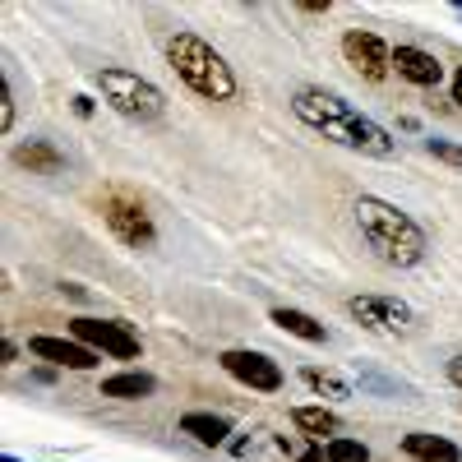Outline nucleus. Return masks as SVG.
Returning <instances> with one entry per match:
<instances>
[{
	"instance_id": "f8f14e48",
	"label": "nucleus",
	"mask_w": 462,
	"mask_h": 462,
	"mask_svg": "<svg viewBox=\"0 0 462 462\" xmlns=\"http://www.w3.org/2000/svg\"><path fill=\"white\" fill-rule=\"evenodd\" d=\"M402 453L411 462H462V448L444 435H430V430H411L402 435Z\"/></svg>"
},
{
	"instance_id": "ddd939ff",
	"label": "nucleus",
	"mask_w": 462,
	"mask_h": 462,
	"mask_svg": "<svg viewBox=\"0 0 462 462\" xmlns=\"http://www.w3.org/2000/svg\"><path fill=\"white\" fill-rule=\"evenodd\" d=\"M180 435H189V439L204 444V448H217L231 435V420L226 416H213V411H185L180 416Z\"/></svg>"
},
{
	"instance_id": "bb28decb",
	"label": "nucleus",
	"mask_w": 462,
	"mask_h": 462,
	"mask_svg": "<svg viewBox=\"0 0 462 462\" xmlns=\"http://www.w3.org/2000/svg\"><path fill=\"white\" fill-rule=\"evenodd\" d=\"M0 462H19V457H0Z\"/></svg>"
},
{
	"instance_id": "9d476101",
	"label": "nucleus",
	"mask_w": 462,
	"mask_h": 462,
	"mask_svg": "<svg viewBox=\"0 0 462 462\" xmlns=\"http://www.w3.org/2000/svg\"><path fill=\"white\" fill-rule=\"evenodd\" d=\"M28 352L37 361H51V365H65V370H93L97 365V352H93V346H84L79 337L37 333V337H28Z\"/></svg>"
},
{
	"instance_id": "7ed1b4c3",
	"label": "nucleus",
	"mask_w": 462,
	"mask_h": 462,
	"mask_svg": "<svg viewBox=\"0 0 462 462\" xmlns=\"http://www.w3.org/2000/svg\"><path fill=\"white\" fill-rule=\"evenodd\" d=\"M167 65L176 69V79L189 88V93H199V97H208V102H231L241 88H236V74H231V65H226V56L213 47V42H204L199 32H171L167 37Z\"/></svg>"
},
{
	"instance_id": "f03ea898",
	"label": "nucleus",
	"mask_w": 462,
	"mask_h": 462,
	"mask_svg": "<svg viewBox=\"0 0 462 462\" xmlns=\"http://www.w3.org/2000/svg\"><path fill=\"white\" fill-rule=\"evenodd\" d=\"M352 217H356V231H361L365 250L383 268H416L420 259H426V250H430L420 222L411 213H402L398 204L379 199V195H361L356 208H352Z\"/></svg>"
},
{
	"instance_id": "f3484780",
	"label": "nucleus",
	"mask_w": 462,
	"mask_h": 462,
	"mask_svg": "<svg viewBox=\"0 0 462 462\" xmlns=\"http://www.w3.org/2000/svg\"><path fill=\"white\" fill-rule=\"evenodd\" d=\"M291 426L300 435H310V439H324V435H337L342 430V420L328 407H291Z\"/></svg>"
},
{
	"instance_id": "39448f33",
	"label": "nucleus",
	"mask_w": 462,
	"mask_h": 462,
	"mask_svg": "<svg viewBox=\"0 0 462 462\" xmlns=\"http://www.w3.org/2000/svg\"><path fill=\"white\" fill-rule=\"evenodd\" d=\"M346 315H352L365 333L379 337H407L416 328V310L398 296H383V291H365V296H346Z\"/></svg>"
},
{
	"instance_id": "6e6552de",
	"label": "nucleus",
	"mask_w": 462,
	"mask_h": 462,
	"mask_svg": "<svg viewBox=\"0 0 462 462\" xmlns=\"http://www.w3.org/2000/svg\"><path fill=\"white\" fill-rule=\"evenodd\" d=\"M217 361H222V370L231 379L245 383V389H254V393H278L287 383L282 365L273 356H263V352H250V346H231V352H222Z\"/></svg>"
},
{
	"instance_id": "423d86ee",
	"label": "nucleus",
	"mask_w": 462,
	"mask_h": 462,
	"mask_svg": "<svg viewBox=\"0 0 462 462\" xmlns=\"http://www.w3.org/2000/svg\"><path fill=\"white\" fill-rule=\"evenodd\" d=\"M102 217H106L111 236L121 245H130V250H152V245H158V226H152V217H148V208L139 199L106 195L102 199Z\"/></svg>"
},
{
	"instance_id": "a211bd4d",
	"label": "nucleus",
	"mask_w": 462,
	"mask_h": 462,
	"mask_svg": "<svg viewBox=\"0 0 462 462\" xmlns=\"http://www.w3.org/2000/svg\"><path fill=\"white\" fill-rule=\"evenodd\" d=\"M300 379L310 383V389H315L319 398H333V402L352 398V383H346L337 370H328V365H300Z\"/></svg>"
},
{
	"instance_id": "20e7f679",
	"label": "nucleus",
	"mask_w": 462,
	"mask_h": 462,
	"mask_svg": "<svg viewBox=\"0 0 462 462\" xmlns=\"http://www.w3.org/2000/svg\"><path fill=\"white\" fill-rule=\"evenodd\" d=\"M97 93L102 102L116 111V116H125V121H158V116L167 111V97L158 84H148L143 74L134 69H121V65H102L97 74Z\"/></svg>"
},
{
	"instance_id": "dca6fc26",
	"label": "nucleus",
	"mask_w": 462,
	"mask_h": 462,
	"mask_svg": "<svg viewBox=\"0 0 462 462\" xmlns=\"http://www.w3.org/2000/svg\"><path fill=\"white\" fill-rule=\"evenodd\" d=\"M268 319H273L282 333H291V337H300V342H328V328L315 319V315H305V310H291V305H278V310L273 315H268Z\"/></svg>"
},
{
	"instance_id": "2eb2a0df",
	"label": "nucleus",
	"mask_w": 462,
	"mask_h": 462,
	"mask_svg": "<svg viewBox=\"0 0 462 462\" xmlns=\"http://www.w3.org/2000/svg\"><path fill=\"white\" fill-rule=\"evenodd\" d=\"M14 162L28 167V171H37V176H56V171L65 167L60 148L47 143V139H28V143H19V148H14Z\"/></svg>"
},
{
	"instance_id": "4be33fe9",
	"label": "nucleus",
	"mask_w": 462,
	"mask_h": 462,
	"mask_svg": "<svg viewBox=\"0 0 462 462\" xmlns=\"http://www.w3.org/2000/svg\"><path fill=\"white\" fill-rule=\"evenodd\" d=\"M444 374H448V383H453V389H462V352L444 361Z\"/></svg>"
},
{
	"instance_id": "0eeeda50",
	"label": "nucleus",
	"mask_w": 462,
	"mask_h": 462,
	"mask_svg": "<svg viewBox=\"0 0 462 462\" xmlns=\"http://www.w3.org/2000/svg\"><path fill=\"white\" fill-rule=\"evenodd\" d=\"M69 333L79 337L84 346H93L97 356H116V361H139V337L130 333V324H121V319H88V315H79L69 324Z\"/></svg>"
},
{
	"instance_id": "9b49d317",
	"label": "nucleus",
	"mask_w": 462,
	"mask_h": 462,
	"mask_svg": "<svg viewBox=\"0 0 462 462\" xmlns=\"http://www.w3.org/2000/svg\"><path fill=\"white\" fill-rule=\"evenodd\" d=\"M393 69H398V79H407L416 88H439V79H444V60L426 47H411V42L393 47Z\"/></svg>"
},
{
	"instance_id": "6ab92c4d",
	"label": "nucleus",
	"mask_w": 462,
	"mask_h": 462,
	"mask_svg": "<svg viewBox=\"0 0 462 462\" xmlns=\"http://www.w3.org/2000/svg\"><path fill=\"white\" fill-rule=\"evenodd\" d=\"M324 457H328V462H370V448H365L361 439L333 435V439L324 444Z\"/></svg>"
},
{
	"instance_id": "aec40b11",
	"label": "nucleus",
	"mask_w": 462,
	"mask_h": 462,
	"mask_svg": "<svg viewBox=\"0 0 462 462\" xmlns=\"http://www.w3.org/2000/svg\"><path fill=\"white\" fill-rule=\"evenodd\" d=\"M426 152L435 162H448V167H462V143H453V139H426Z\"/></svg>"
},
{
	"instance_id": "a878e982",
	"label": "nucleus",
	"mask_w": 462,
	"mask_h": 462,
	"mask_svg": "<svg viewBox=\"0 0 462 462\" xmlns=\"http://www.w3.org/2000/svg\"><path fill=\"white\" fill-rule=\"evenodd\" d=\"M296 462H328V457H324V448H310V453H300Z\"/></svg>"
},
{
	"instance_id": "5701e85b",
	"label": "nucleus",
	"mask_w": 462,
	"mask_h": 462,
	"mask_svg": "<svg viewBox=\"0 0 462 462\" xmlns=\"http://www.w3.org/2000/svg\"><path fill=\"white\" fill-rule=\"evenodd\" d=\"M69 106H74V116H84V121H88V116H93V106H97V102H93L88 93H74V97H69Z\"/></svg>"
},
{
	"instance_id": "1a4fd4ad",
	"label": "nucleus",
	"mask_w": 462,
	"mask_h": 462,
	"mask_svg": "<svg viewBox=\"0 0 462 462\" xmlns=\"http://www.w3.org/2000/svg\"><path fill=\"white\" fill-rule=\"evenodd\" d=\"M342 56H346V65H352L356 74H365L370 84H379L383 74L393 69V47L383 42L379 32H370V28H346L342 32Z\"/></svg>"
},
{
	"instance_id": "412c9836",
	"label": "nucleus",
	"mask_w": 462,
	"mask_h": 462,
	"mask_svg": "<svg viewBox=\"0 0 462 462\" xmlns=\"http://www.w3.org/2000/svg\"><path fill=\"white\" fill-rule=\"evenodd\" d=\"M14 125V93H10V84H5V102H0V130H10Z\"/></svg>"
},
{
	"instance_id": "f257e3e1",
	"label": "nucleus",
	"mask_w": 462,
	"mask_h": 462,
	"mask_svg": "<svg viewBox=\"0 0 462 462\" xmlns=\"http://www.w3.org/2000/svg\"><path fill=\"white\" fill-rule=\"evenodd\" d=\"M291 111H296L300 125H310L328 143H342V148L361 152V158H393V152H398V139L383 130L379 121H370V116L356 111L342 93H328L319 84L296 88L291 93Z\"/></svg>"
},
{
	"instance_id": "4468645a",
	"label": "nucleus",
	"mask_w": 462,
	"mask_h": 462,
	"mask_svg": "<svg viewBox=\"0 0 462 462\" xmlns=\"http://www.w3.org/2000/svg\"><path fill=\"white\" fill-rule=\"evenodd\" d=\"M158 393V379L143 374V370H125V374H111L102 379V398H121V402H139Z\"/></svg>"
},
{
	"instance_id": "b1692460",
	"label": "nucleus",
	"mask_w": 462,
	"mask_h": 462,
	"mask_svg": "<svg viewBox=\"0 0 462 462\" xmlns=\"http://www.w3.org/2000/svg\"><path fill=\"white\" fill-rule=\"evenodd\" d=\"M300 10H305V14H328L333 0H300Z\"/></svg>"
},
{
	"instance_id": "393cba45",
	"label": "nucleus",
	"mask_w": 462,
	"mask_h": 462,
	"mask_svg": "<svg viewBox=\"0 0 462 462\" xmlns=\"http://www.w3.org/2000/svg\"><path fill=\"white\" fill-rule=\"evenodd\" d=\"M453 102H457V106H462V65H457V69H453Z\"/></svg>"
}]
</instances>
